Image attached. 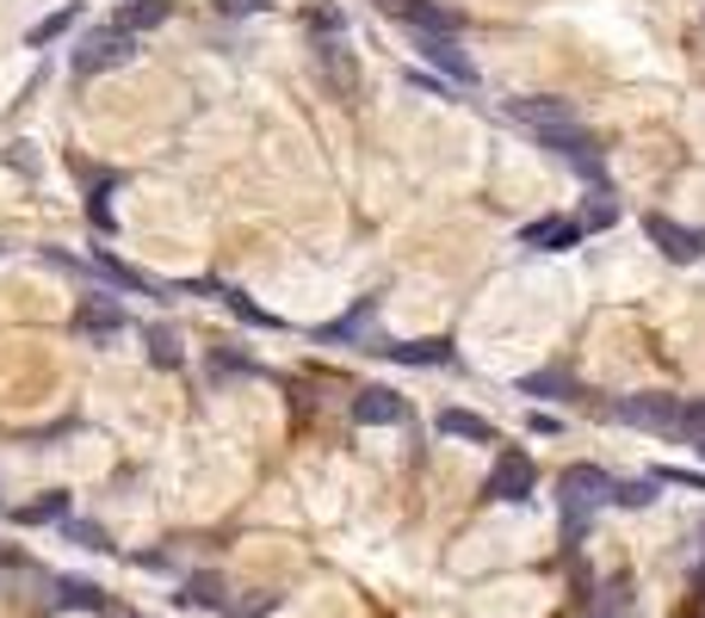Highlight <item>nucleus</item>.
I'll use <instances>...</instances> for the list:
<instances>
[{
  "label": "nucleus",
  "mask_w": 705,
  "mask_h": 618,
  "mask_svg": "<svg viewBox=\"0 0 705 618\" xmlns=\"http://www.w3.org/2000/svg\"><path fill=\"white\" fill-rule=\"evenodd\" d=\"M538 149H551L564 168H576L581 180L595 185V192H607V161H600V142L581 130V124H557V130H538Z\"/></svg>",
  "instance_id": "1"
},
{
  "label": "nucleus",
  "mask_w": 705,
  "mask_h": 618,
  "mask_svg": "<svg viewBox=\"0 0 705 618\" xmlns=\"http://www.w3.org/2000/svg\"><path fill=\"white\" fill-rule=\"evenodd\" d=\"M607 415L619 420V427H643V433H681V396L643 390V396H619V402H607Z\"/></svg>",
  "instance_id": "2"
},
{
  "label": "nucleus",
  "mask_w": 705,
  "mask_h": 618,
  "mask_svg": "<svg viewBox=\"0 0 705 618\" xmlns=\"http://www.w3.org/2000/svg\"><path fill=\"white\" fill-rule=\"evenodd\" d=\"M612 501V477L607 470H595V464H569L564 470V520H569V532H581V520L595 508H607Z\"/></svg>",
  "instance_id": "3"
},
{
  "label": "nucleus",
  "mask_w": 705,
  "mask_h": 618,
  "mask_svg": "<svg viewBox=\"0 0 705 618\" xmlns=\"http://www.w3.org/2000/svg\"><path fill=\"white\" fill-rule=\"evenodd\" d=\"M533 482H538V464L526 458V451H502L495 470L483 477V501H495V508H520V501H533Z\"/></svg>",
  "instance_id": "4"
},
{
  "label": "nucleus",
  "mask_w": 705,
  "mask_h": 618,
  "mask_svg": "<svg viewBox=\"0 0 705 618\" xmlns=\"http://www.w3.org/2000/svg\"><path fill=\"white\" fill-rule=\"evenodd\" d=\"M130 56H137V38H130V31H118V25H106V31H94V38L75 50V75L81 81H87V75H106V68H125Z\"/></svg>",
  "instance_id": "5"
},
{
  "label": "nucleus",
  "mask_w": 705,
  "mask_h": 618,
  "mask_svg": "<svg viewBox=\"0 0 705 618\" xmlns=\"http://www.w3.org/2000/svg\"><path fill=\"white\" fill-rule=\"evenodd\" d=\"M415 50H421L439 75L452 81V87H477V62L458 50V31H415Z\"/></svg>",
  "instance_id": "6"
},
{
  "label": "nucleus",
  "mask_w": 705,
  "mask_h": 618,
  "mask_svg": "<svg viewBox=\"0 0 705 618\" xmlns=\"http://www.w3.org/2000/svg\"><path fill=\"white\" fill-rule=\"evenodd\" d=\"M643 230H650V242L662 247V260H674V266H693V260H705V230H687V223H674V216H643Z\"/></svg>",
  "instance_id": "7"
},
{
  "label": "nucleus",
  "mask_w": 705,
  "mask_h": 618,
  "mask_svg": "<svg viewBox=\"0 0 705 618\" xmlns=\"http://www.w3.org/2000/svg\"><path fill=\"white\" fill-rule=\"evenodd\" d=\"M508 124H520V130H557V124H576V106L569 99H557V93H533V99H508L502 106Z\"/></svg>",
  "instance_id": "8"
},
{
  "label": "nucleus",
  "mask_w": 705,
  "mask_h": 618,
  "mask_svg": "<svg viewBox=\"0 0 705 618\" xmlns=\"http://www.w3.org/2000/svg\"><path fill=\"white\" fill-rule=\"evenodd\" d=\"M125 328H130V316H125V303H118V297H81V303H75V334L118 340Z\"/></svg>",
  "instance_id": "9"
},
{
  "label": "nucleus",
  "mask_w": 705,
  "mask_h": 618,
  "mask_svg": "<svg viewBox=\"0 0 705 618\" xmlns=\"http://www.w3.org/2000/svg\"><path fill=\"white\" fill-rule=\"evenodd\" d=\"M377 322V297H360V303L334 316V322L316 328V347H365V328Z\"/></svg>",
  "instance_id": "10"
},
{
  "label": "nucleus",
  "mask_w": 705,
  "mask_h": 618,
  "mask_svg": "<svg viewBox=\"0 0 705 618\" xmlns=\"http://www.w3.org/2000/svg\"><path fill=\"white\" fill-rule=\"evenodd\" d=\"M353 420H360V427H403V420H408V402L396 396V390L372 384V390H360V396H353Z\"/></svg>",
  "instance_id": "11"
},
{
  "label": "nucleus",
  "mask_w": 705,
  "mask_h": 618,
  "mask_svg": "<svg viewBox=\"0 0 705 618\" xmlns=\"http://www.w3.org/2000/svg\"><path fill=\"white\" fill-rule=\"evenodd\" d=\"M316 75L334 87V99H353L360 93V68H353V56H346L341 38H329V44H316Z\"/></svg>",
  "instance_id": "12"
},
{
  "label": "nucleus",
  "mask_w": 705,
  "mask_h": 618,
  "mask_svg": "<svg viewBox=\"0 0 705 618\" xmlns=\"http://www.w3.org/2000/svg\"><path fill=\"white\" fill-rule=\"evenodd\" d=\"M372 353H384V359H396V365H458V353H452V340H384V347H372Z\"/></svg>",
  "instance_id": "13"
},
{
  "label": "nucleus",
  "mask_w": 705,
  "mask_h": 618,
  "mask_svg": "<svg viewBox=\"0 0 705 618\" xmlns=\"http://www.w3.org/2000/svg\"><path fill=\"white\" fill-rule=\"evenodd\" d=\"M576 242H581V223H569V216H538V223L520 230V247H533V254H564Z\"/></svg>",
  "instance_id": "14"
},
{
  "label": "nucleus",
  "mask_w": 705,
  "mask_h": 618,
  "mask_svg": "<svg viewBox=\"0 0 705 618\" xmlns=\"http://www.w3.org/2000/svg\"><path fill=\"white\" fill-rule=\"evenodd\" d=\"M168 19H173V0H125L111 25H118V31H130V38H142V31L168 25Z\"/></svg>",
  "instance_id": "15"
},
{
  "label": "nucleus",
  "mask_w": 705,
  "mask_h": 618,
  "mask_svg": "<svg viewBox=\"0 0 705 618\" xmlns=\"http://www.w3.org/2000/svg\"><path fill=\"white\" fill-rule=\"evenodd\" d=\"M446 439H477V446H495V427H489L483 415H470V408H439V420H434Z\"/></svg>",
  "instance_id": "16"
},
{
  "label": "nucleus",
  "mask_w": 705,
  "mask_h": 618,
  "mask_svg": "<svg viewBox=\"0 0 705 618\" xmlns=\"http://www.w3.org/2000/svg\"><path fill=\"white\" fill-rule=\"evenodd\" d=\"M75 19H81V0H68V7H56V13H44L32 31H25V50H44V44H56L63 31H75Z\"/></svg>",
  "instance_id": "17"
},
{
  "label": "nucleus",
  "mask_w": 705,
  "mask_h": 618,
  "mask_svg": "<svg viewBox=\"0 0 705 618\" xmlns=\"http://www.w3.org/2000/svg\"><path fill=\"white\" fill-rule=\"evenodd\" d=\"M576 377L569 371H533V377H520V396H551V402H569L576 396Z\"/></svg>",
  "instance_id": "18"
},
{
  "label": "nucleus",
  "mask_w": 705,
  "mask_h": 618,
  "mask_svg": "<svg viewBox=\"0 0 705 618\" xmlns=\"http://www.w3.org/2000/svg\"><path fill=\"white\" fill-rule=\"evenodd\" d=\"M199 291H211V297H223V303L242 316V322H254V328H285L279 316H267L260 303H248V291H235V285H199Z\"/></svg>",
  "instance_id": "19"
},
{
  "label": "nucleus",
  "mask_w": 705,
  "mask_h": 618,
  "mask_svg": "<svg viewBox=\"0 0 705 618\" xmlns=\"http://www.w3.org/2000/svg\"><path fill=\"white\" fill-rule=\"evenodd\" d=\"M408 31H458V13H446V7H434V0H415L403 13Z\"/></svg>",
  "instance_id": "20"
},
{
  "label": "nucleus",
  "mask_w": 705,
  "mask_h": 618,
  "mask_svg": "<svg viewBox=\"0 0 705 618\" xmlns=\"http://www.w3.org/2000/svg\"><path fill=\"white\" fill-rule=\"evenodd\" d=\"M99 273H106L111 285H125V291H137V297H161V285H156V278L130 273V266H125V260H111V254H99Z\"/></svg>",
  "instance_id": "21"
},
{
  "label": "nucleus",
  "mask_w": 705,
  "mask_h": 618,
  "mask_svg": "<svg viewBox=\"0 0 705 618\" xmlns=\"http://www.w3.org/2000/svg\"><path fill=\"white\" fill-rule=\"evenodd\" d=\"M56 606H81V612H106V594L94 582H56Z\"/></svg>",
  "instance_id": "22"
},
{
  "label": "nucleus",
  "mask_w": 705,
  "mask_h": 618,
  "mask_svg": "<svg viewBox=\"0 0 705 618\" xmlns=\"http://www.w3.org/2000/svg\"><path fill=\"white\" fill-rule=\"evenodd\" d=\"M19 525H50V520H68V494H44V501H32V508L13 513Z\"/></svg>",
  "instance_id": "23"
},
{
  "label": "nucleus",
  "mask_w": 705,
  "mask_h": 618,
  "mask_svg": "<svg viewBox=\"0 0 705 618\" xmlns=\"http://www.w3.org/2000/svg\"><path fill=\"white\" fill-rule=\"evenodd\" d=\"M612 501H619V508H650V501H656V477H638V482H612Z\"/></svg>",
  "instance_id": "24"
},
{
  "label": "nucleus",
  "mask_w": 705,
  "mask_h": 618,
  "mask_svg": "<svg viewBox=\"0 0 705 618\" xmlns=\"http://www.w3.org/2000/svg\"><path fill=\"white\" fill-rule=\"evenodd\" d=\"M612 223H619V204H612L607 192H595L588 211H581V230H612Z\"/></svg>",
  "instance_id": "25"
},
{
  "label": "nucleus",
  "mask_w": 705,
  "mask_h": 618,
  "mask_svg": "<svg viewBox=\"0 0 705 618\" xmlns=\"http://www.w3.org/2000/svg\"><path fill=\"white\" fill-rule=\"evenodd\" d=\"M149 359H156L161 371H168V365H180V340H173L168 328H149Z\"/></svg>",
  "instance_id": "26"
},
{
  "label": "nucleus",
  "mask_w": 705,
  "mask_h": 618,
  "mask_svg": "<svg viewBox=\"0 0 705 618\" xmlns=\"http://www.w3.org/2000/svg\"><path fill=\"white\" fill-rule=\"evenodd\" d=\"M192 600L199 606H229V587H223L217 575H192Z\"/></svg>",
  "instance_id": "27"
},
{
  "label": "nucleus",
  "mask_w": 705,
  "mask_h": 618,
  "mask_svg": "<svg viewBox=\"0 0 705 618\" xmlns=\"http://www.w3.org/2000/svg\"><path fill=\"white\" fill-rule=\"evenodd\" d=\"M63 532H68V539H75V544H87V551H106V532H99L94 520H68Z\"/></svg>",
  "instance_id": "28"
},
{
  "label": "nucleus",
  "mask_w": 705,
  "mask_h": 618,
  "mask_svg": "<svg viewBox=\"0 0 705 618\" xmlns=\"http://www.w3.org/2000/svg\"><path fill=\"white\" fill-rule=\"evenodd\" d=\"M681 433H687V439H705V396L681 402Z\"/></svg>",
  "instance_id": "29"
},
{
  "label": "nucleus",
  "mask_w": 705,
  "mask_h": 618,
  "mask_svg": "<svg viewBox=\"0 0 705 618\" xmlns=\"http://www.w3.org/2000/svg\"><path fill=\"white\" fill-rule=\"evenodd\" d=\"M341 25H346V19L334 13V7H316V13H310V31H316V38H322V31H329V38H341Z\"/></svg>",
  "instance_id": "30"
},
{
  "label": "nucleus",
  "mask_w": 705,
  "mask_h": 618,
  "mask_svg": "<svg viewBox=\"0 0 705 618\" xmlns=\"http://www.w3.org/2000/svg\"><path fill=\"white\" fill-rule=\"evenodd\" d=\"M260 7H267V0H217V13H223V19H242V13H260Z\"/></svg>",
  "instance_id": "31"
},
{
  "label": "nucleus",
  "mask_w": 705,
  "mask_h": 618,
  "mask_svg": "<svg viewBox=\"0 0 705 618\" xmlns=\"http://www.w3.org/2000/svg\"><path fill=\"white\" fill-rule=\"evenodd\" d=\"M273 612V594H260V600H248V606H235L229 618H267Z\"/></svg>",
  "instance_id": "32"
},
{
  "label": "nucleus",
  "mask_w": 705,
  "mask_h": 618,
  "mask_svg": "<svg viewBox=\"0 0 705 618\" xmlns=\"http://www.w3.org/2000/svg\"><path fill=\"white\" fill-rule=\"evenodd\" d=\"M211 371L223 377V371H254V365H248V359H235V353H217V359H211Z\"/></svg>",
  "instance_id": "33"
},
{
  "label": "nucleus",
  "mask_w": 705,
  "mask_h": 618,
  "mask_svg": "<svg viewBox=\"0 0 705 618\" xmlns=\"http://www.w3.org/2000/svg\"><path fill=\"white\" fill-rule=\"evenodd\" d=\"M408 7H415V0H377V13H391V19H403Z\"/></svg>",
  "instance_id": "34"
},
{
  "label": "nucleus",
  "mask_w": 705,
  "mask_h": 618,
  "mask_svg": "<svg viewBox=\"0 0 705 618\" xmlns=\"http://www.w3.org/2000/svg\"><path fill=\"white\" fill-rule=\"evenodd\" d=\"M699 458H705V439H699Z\"/></svg>",
  "instance_id": "35"
}]
</instances>
